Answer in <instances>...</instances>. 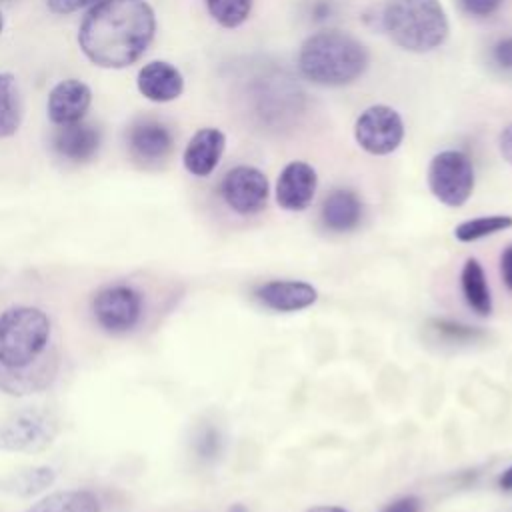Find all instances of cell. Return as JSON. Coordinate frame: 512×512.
I'll return each mask as SVG.
<instances>
[{
  "instance_id": "cell-1",
  "label": "cell",
  "mask_w": 512,
  "mask_h": 512,
  "mask_svg": "<svg viewBox=\"0 0 512 512\" xmlns=\"http://www.w3.org/2000/svg\"><path fill=\"white\" fill-rule=\"evenodd\" d=\"M156 32L146 0H102L90 8L78 30L84 56L100 68H126L140 60Z\"/></svg>"
},
{
  "instance_id": "cell-2",
  "label": "cell",
  "mask_w": 512,
  "mask_h": 512,
  "mask_svg": "<svg viewBox=\"0 0 512 512\" xmlns=\"http://www.w3.org/2000/svg\"><path fill=\"white\" fill-rule=\"evenodd\" d=\"M366 46L348 32L322 30L310 34L298 50L300 74L326 88H340L356 82L368 68Z\"/></svg>"
},
{
  "instance_id": "cell-3",
  "label": "cell",
  "mask_w": 512,
  "mask_h": 512,
  "mask_svg": "<svg viewBox=\"0 0 512 512\" xmlns=\"http://www.w3.org/2000/svg\"><path fill=\"white\" fill-rule=\"evenodd\" d=\"M382 28L406 52L426 54L440 48L450 22L440 0H384Z\"/></svg>"
},
{
  "instance_id": "cell-4",
  "label": "cell",
  "mask_w": 512,
  "mask_h": 512,
  "mask_svg": "<svg viewBox=\"0 0 512 512\" xmlns=\"http://www.w3.org/2000/svg\"><path fill=\"white\" fill-rule=\"evenodd\" d=\"M50 320L36 306H12L0 314V364L24 366L48 346Z\"/></svg>"
},
{
  "instance_id": "cell-5",
  "label": "cell",
  "mask_w": 512,
  "mask_h": 512,
  "mask_svg": "<svg viewBox=\"0 0 512 512\" xmlns=\"http://www.w3.org/2000/svg\"><path fill=\"white\" fill-rule=\"evenodd\" d=\"M60 432L58 418L44 408H22L0 424V450L36 454L52 446Z\"/></svg>"
},
{
  "instance_id": "cell-6",
  "label": "cell",
  "mask_w": 512,
  "mask_h": 512,
  "mask_svg": "<svg viewBox=\"0 0 512 512\" xmlns=\"http://www.w3.org/2000/svg\"><path fill=\"white\" fill-rule=\"evenodd\" d=\"M428 188L438 202L450 208L466 204L474 190V166L462 150H442L428 164Z\"/></svg>"
},
{
  "instance_id": "cell-7",
  "label": "cell",
  "mask_w": 512,
  "mask_h": 512,
  "mask_svg": "<svg viewBox=\"0 0 512 512\" xmlns=\"http://www.w3.org/2000/svg\"><path fill=\"white\" fill-rule=\"evenodd\" d=\"M356 144L372 154H392L404 140V120L400 112L388 104H372L364 108L354 122Z\"/></svg>"
},
{
  "instance_id": "cell-8",
  "label": "cell",
  "mask_w": 512,
  "mask_h": 512,
  "mask_svg": "<svg viewBox=\"0 0 512 512\" xmlns=\"http://www.w3.org/2000/svg\"><path fill=\"white\" fill-rule=\"evenodd\" d=\"M220 194L230 210L240 216H252L266 206L270 184L260 168L240 164L224 174Z\"/></svg>"
},
{
  "instance_id": "cell-9",
  "label": "cell",
  "mask_w": 512,
  "mask_h": 512,
  "mask_svg": "<svg viewBox=\"0 0 512 512\" xmlns=\"http://www.w3.org/2000/svg\"><path fill=\"white\" fill-rule=\"evenodd\" d=\"M92 310L104 330L126 332L134 328L142 316V298L126 284L106 286L94 296Z\"/></svg>"
},
{
  "instance_id": "cell-10",
  "label": "cell",
  "mask_w": 512,
  "mask_h": 512,
  "mask_svg": "<svg viewBox=\"0 0 512 512\" xmlns=\"http://www.w3.org/2000/svg\"><path fill=\"white\" fill-rule=\"evenodd\" d=\"M58 358L54 352H42L36 360L24 366H2L0 364V390L10 396H28L48 388L56 376Z\"/></svg>"
},
{
  "instance_id": "cell-11",
  "label": "cell",
  "mask_w": 512,
  "mask_h": 512,
  "mask_svg": "<svg viewBox=\"0 0 512 512\" xmlns=\"http://www.w3.org/2000/svg\"><path fill=\"white\" fill-rule=\"evenodd\" d=\"M318 176L312 164L304 160L288 162L276 180V202L288 212L306 210L316 194Z\"/></svg>"
},
{
  "instance_id": "cell-12",
  "label": "cell",
  "mask_w": 512,
  "mask_h": 512,
  "mask_svg": "<svg viewBox=\"0 0 512 512\" xmlns=\"http://www.w3.org/2000/svg\"><path fill=\"white\" fill-rule=\"evenodd\" d=\"M92 102V90L88 88L86 82L78 78H66L60 80L48 94L46 110L48 118L56 126H66L80 122Z\"/></svg>"
},
{
  "instance_id": "cell-13",
  "label": "cell",
  "mask_w": 512,
  "mask_h": 512,
  "mask_svg": "<svg viewBox=\"0 0 512 512\" xmlns=\"http://www.w3.org/2000/svg\"><path fill=\"white\" fill-rule=\"evenodd\" d=\"M260 304L274 312H298L312 306L318 292L312 284L302 280H270L254 290Z\"/></svg>"
},
{
  "instance_id": "cell-14",
  "label": "cell",
  "mask_w": 512,
  "mask_h": 512,
  "mask_svg": "<svg viewBox=\"0 0 512 512\" xmlns=\"http://www.w3.org/2000/svg\"><path fill=\"white\" fill-rule=\"evenodd\" d=\"M226 148V136L220 128H200L194 132V136L188 140L184 154H182V164L192 176H210Z\"/></svg>"
},
{
  "instance_id": "cell-15",
  "label": "cell",
  "mask_w": 512,
  "mask_h": 512,
  "mask_svg": "<svg viewBox=\"0 0 512 512\" xmlns=\"http://www.w3.org/2000/svg\"><path fill=\"white\" fill-rule=\"evenodd\" d=\"M136 86L150 102H172L184 90V76L174 64L166 60H152L140 68Z\"/></svg>"
},
{
  "instance_id": "cell-16",
  "label": "cell",
  "mask_w": 512,
  "mask_h": 512,
  "mask_svg": "<svg viewBox=\"0 0 512 512\" xmlns=\"http://www.w3.org/2000/svg\"><path fill=\"white\" fill-rule=\"evenodd\" d=\"M56 154L68 162H88L100 148V130L86 122H74L60 126L52 138Z\"/></svg>"
},
{
  "instance_id": "cell-17",
  "label": "cell",
  "mask_w": 512,
  "mask_h": 512,
  "mask_svg": "<svg viewBox=\"0 0 512 512\" xmlns=\"http://www.w3.org/2000/svg\"><path fill=\"white\" fill-rule=\"evenodd\" d=\"M320 218L322 224L332 232H350L362 220V202L356 192L336 188L324 198Z\"/></svg>"
},
{
  "instance_id": "cell-18",
  "label": "cell",
  "mask_w": 512,
  "mask_h": 512,
  "mask_svg": "<svg viewBox=\"0 0 512 512\" xmlns=\"http://www.w3.org/2000/svg\"><path fill=\"white\" fill-rule=\"evenodd\" d=\"M172 142V132L156 120H142L134 124L128 136L132 154L142 162H156L166 158L172 150Z\"/></svg>"
},
{
  "instance_id": "cell-19",
  "label": "cell",
  "mask_w": 512,
  "mask_h": 512,
  "mask_svg": "<svg viewBox=\"0 0 512 512\" xmlns=\"http://www.w3.org/2000/svg\"><path fill=\"white\" fill-rule=\"evenodd\" d=\"M460 286L466 304L476 312L478 316H488L492 312V294L490 286L484 274L482 264L476 258H468L462 266L460 274Z\"/></svg>"
},
{
  "instance_id": "cell-20",
  "label": "cell",
  "mask_w": 512,
  "mask_h": 512,
  "mask_svg": "<svg viewBox=\"0 0 512 512\" xmlns=\"http://www.w3.org/2000/svg\"><path fill=\"white\" fill-rule=\"evenodd\" d=\"M28 512H100V502L90 490H64L48 494Z\"/></svg>"
},
{
  "instance_id": "cell-21",
  "label": "cell",
  "mask_w": 512,
  "mask_h": 512,
  "mask_svg": "<svg viewBox=\"0 0 512 512\" xmlns=\"http://www.w3.org/2000/svg\"><path fill=\"white\" fill-rule=\"evenodd\" d=\"M22 120L20 96L16 78L8 72H0V138L16 134Z\"/></svg>"
},
{
  "instance_id": "cell-22",
  "label": "cell",
  "mask_w": 512,
  "mask_h": 512,
  "mask_svg": "<svg viewBox=\"0 0 512 512\" xmlns=\"http://www.w3.org/2000/svg\"><path fill=\"white\" fill-rule=\"evenodd\" d=\"M512 228V216L508 214H490V216H478L460 222L454 228V236L460 242H474L480 238H486L490 234L502 232Z\"/></svg>"
},
{
  "instance_id": "cell-23",
  "label": "cell",
  "mask_w": 512,
  "mask_h": 512,
  "mask_svg": "<svg viewBox=\"0 0 512 512\" xmlns=\"http://www.w3.org/2000/svg\"><path fill=\"white\" fill-rule=\"evenodd\" d=\"M204 4L216 24L234 30L250 18L254 0H204Z\"/></svg>"
},
{
  "instance_id": "cell-24",
  "label": "cell",
  "mask_w": 512,
  "mask_h": 512,
  "mask_svg": "<svg viewBox=\"0 0 512 512\" xmlns=\"http://www.w3.org/2000/svg\"><path fill=\"white\" fill-rule=\"evenodd\" d=\"M56 474L52 468L48 466H34V468H24L20 472H16L8 482L6 488L16 494V496H34L42 490H46L48 486H52Z\"/></svg>"
},
{
  "instance_id": "cell-25",
  "label": "cell",
  "mask_w": 512,
  "mask_h": 512,
  "mask_svg": "<svg viewBox=\"0 0 512 512\" xmlns=\"http://www.w3.org/2000/svg\"><path fill=\"white\" fill-rule=\"evenodd\" d=\"M430 328L442 338L452 344H464V342H476L482 338V332L474 326H466L452 320H432Z\"/></svg>"
},
{
  "instance_id": "cell-26",
  "label": "cell",
  "mask_w": 512,
  "mask_h": 512,
  "mask_svg": "<svg viewBox=\"0 0 512 512\" xmlns=\"http://www.w3.org/2000/svg\"><path fill=\"white\" fill-rule=\"evenodd\" d=\"M460 8L474 18H488L500 10L504 0H458Z\"/></svg>"
},
{
  "instance_id": "cell-27",
  "label": "cell",
  "mask_w": 512,
  "mask_h": 512,
  "mask_svg": "<svg viewBox=\"0 0 512 512\" xmlns=\"http://www.w3.org/2000/svg\"><path fill=\"white\" fill-rule=\"evenodd\" d=\"M492 60L496 66H500L504 70H512V34L500 38L492 46Z\"/></svg>"
},
{
  "instance_id": "cell-28",
  "label": "cell",
  "mask_w": 512,
  "mask_h": 512,
  "mask_svg": "<svg viewBox=\"0 0 512 512\" xmlns=\"http://www.w3.org/2000/svg\"><path fill=\"white\" fill-rule=\"evenodd\" d=\"M98 2H102V0H46L50 12H54V14H72L82 8L94 6Z\"/></svg>"
},
{
  "instance_id": "cell-29",
  "label": "cell",
  "mask_w": 512,
  "mask_h": 512,
  "mask_svg": "<svg viewBox=\"0 0 512 512\" xmlns=\"http://www.w3.org/2000/svg\"><path fill=\"white\" fill-rule=\"evenodd\" d=\"M382 512H420V500L416 496H400L392 500Z\"/></svg>"
},
{
  "instance_id": "cell-30",
  "label": "cell",
  "mask_w": 512,
  "mask_h": 512,
  "mask_svg": "<svg viewBox=\"0 0 512 512\" xmlns=\"http://www.w3.org/2000/svg\"><path fill=\"white\" fill-rule=\"evenodd\" d=\"M500 274H502V282L512 292V244L506 246L504 252L500 254Z\"/></svg>"
},
{
  "instance_id": "cell-31",
  "label": "cell",
  "mask_w": 512,
  "mask_h": 512,
  "mask_svg": "<svg viewBox=\"0 0 512 512\" xmlns=\"http://www.w3.org/2000/svg\"><path fill=\"white\" fill-rule=\"evenodd\" d=\"M498 150H500V156L512 164V124H508L500 136H498Z\"/></svg>"
},
{
  "instance_id": "cell-32",
  "label": "cell",
  "mask_w": 512,
  "mask_h": 512,
  "mask_svg": "<svg viewBox=\"0 0 512 512\" xmlns=\"http://www.w3.org/2000/svg\"><path fill=\"white\" fill-rule=\"evenodd\" d=\"M498 488L504 492H512V466H508L500 476H498Z\"/></svg>"
},
{
  "instance_id": "cell-33",
  "label": "cell",
  "mask_w": 512,
  "mask_h": 512,
  "mask_svg": "<svg viewBox=\"0 0 512 512\" xmlns=\"http://www.w3.org/2000/svg\"><path fill=\"white\" fill-rule=\"evenodd\" d=\"M330 12H332V8H330L328 2H318V4L314 6V16H316V20H324Z\"/></svg>"
},
{
  "instance_id": "cell-34",
  "label": "cell",
  "mask_w": 512,
  "mask_h": 512,
  "mask_svg": "<svg viewBox=\"0 0 512 512\" xmlns=\"http://www.w3.org/2000/svg\"><path fill=\"white\" fill-rule=\"evenodd\" d=\"M306 512H348V510H344L340 506H326V504H322V506H312Z\"/></svg>"
},
{
  "instance_id": "cell-35",
  "label": "cell",
  "mask_w": 512,
  "mask_h": 512,
  "mask_svg": "<svg viewBox=\"0 0 512 512\" xmlns=\"http://www.w3.org/2000/svg\"><path fill=\"white\" fill-rule=\"evenodd\" d=\"M230 512H246V510H244V506L236 504V506H232V508H230Z\"/></svg>"
},
{
  "instance_id": "cell-36",
  "label": "cell",
  "mask_w": 512,
  "mask_h": 512,
  "mask_svg": "<svg viewBox=\"0 0 512 512\" xmlns=\"http://www.w3.org/2000/svg\"><path fill=\"white\" fill-rule=\"evenodd\" d=\"M2 28H4V18H2V12H0V32H2Z\"/></svg>"
},
{
  "instance_id": "cell-37",
  "label": "cell",
  "mask_w": 512,
  "mask_h": 512,
  "mask_svg": "<svg viewBox=\"0 0 512 512\" xmlns=\"http://www.w3.org/2000/svg\"><path fill=\"white\" fill-rule=\"evenodd\" d=\"M0 2H8V0H0Z\"/></svg>"
}]
</instances>
